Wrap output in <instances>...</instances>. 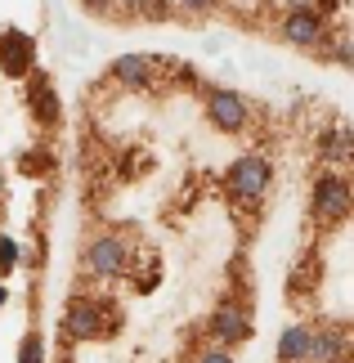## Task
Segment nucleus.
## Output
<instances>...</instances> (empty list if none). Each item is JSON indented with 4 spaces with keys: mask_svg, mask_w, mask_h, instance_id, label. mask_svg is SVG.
Here are the masks:
<instances>
[{
    "mask_svg": "<svg viewBox=\"0 0 354 363\" xmlns=\"http://www.w3.org/2000/svg\"><path fill=\"white\" fill-rule=\"evenodd\" d=\"M27 104H32V117L40 121V125H59V94H54V86H50V77L45 72H32L27 77Z\"/></svg>",
    "mask_w": 354,
    "mask_h": 363,
    "instance_id": "obj_10",
    "label": "nucleus"
},
{
    "mask_svg": "<svg viewBox=\"0 0 354 363\" xmlns=\"http://www.w3.org/2000/svg\"><path fill=\"white\" fill-rule=\"evenodd\" d=\"M9 305V287H5V278H0V310Z\"/></svg>",
    "mask_w": 354,
    "mask_h": 363,
    "instance_id": "obj_20",
    "label": "nucleus"
},
{
    "mask_svg": "<svg viewBox=\"0 0 354 363\" xmlns=\"http://www.w3.org/2000/svg\"><path fill=\"white\" fill-rule=\"evenodd\" d=\"M63 332L67 341H104L117 332V310H108L104 301H90V296H72L63 310Z\"/></svg>",
    "mask_w": 354,
    "mask_h": 363,
    "instance_id": "obj_1",
    "label": "nucleus"
},
{
    "mask_svg": "<svg viewBox=\"0 0 354 363\" xmlns=\"http://www.w3.org/2000/svg\"><path fill=\"white\" fill-rule=\"evenodd\" d=\"M314 9L319 13H336V9H341V0H314Z\"/></svg>",
    "mask_w": 354,
    "mask_h": 363,
    "instance_id": "obj_18",
    "label": "nucleus"
},
{
    "mask_svg": "<svg viewBox=\"0 0 354 363\" xmlns=\"http://www.w3.org/2000/svg\"><path fill=\"white\" fill-rule=\"evenodd\" d=\"M108 77L126 90H153L157 86V59H148V54H121V59H112Z\"/></svg>",
    "mask_w": 354,
    "mask_h": 363,
    "instance_id": "obj_8",
    "label": "nucleus"
},
{
    "mask_svg": "<svg viewBox=\"0 0 354 363\" xmlns=\"http://www.w3.org/2000/svg\"><path fill=\"white\" fill-rule=\"evenodd\" d=\"M345 332L341 328H314L309 332V359L305 363H345Z\"/></svg>",
    "mask_w": 354,
    "mask_h": 363,
    "instance_id": "obj_11",
    "label": "nucleus"
},
{
    "mask_svg": "<svg viewBox=\"0 0 354 363\" xmlns=\"http://www.w3.org/2000/svg\"><path fill=\"white\" fill-rule=\"evenodd\" d=\"M86 9H90V13H104V9H108V0H86Z\"/></svg>",
    "mask_w": 354,
    "mask_h": 363,
    "instance_id": "obj_19",
    "label": "nucleus"
},
{
    "mask_svg": "<svg viewBox=\"0 0 354 363\" xmlns=\"http://www.w3.org/2000/svg\"><path fill=\"white\" fill-rule=\"evenodd\" d=\"M309 332H314V328H305V323L282 328V337H278V363H305L309 359Z\"/></svg>",
    "mask_w": 354,
    "mask_h": 363,
    "instance_id": "obj_12",
    "label": "nucleus"
},
{
    "mask_svg": "<svg viewBox=\"0 0 354 363\" xmlns=\"http://www.w3.org/2000/svg\"><path fill=\"white\" fill-rule=\"evenodd\" d=\"M269 179H274V166H269V157H260V152H243L229 171H224V189L233 193L238 202H260Z\"/></svg>",
    "mask_w": 354,
    "mask_h": 363,
    "instance_id": "obj_2",
    "label": "nucleus"
},
{
    "mask_svg": "<svg viewBox=\"0 0 354 363\" xmlns=\"http://www.w3.org/2000/svg\"><path fill=\"white\" fill-rule=\"evenodd\" d=\"M319 152H323V157H328V162H345L350 152H354V139H350V135H323Z\"/></svg>",
    "mask_w": 354,
    "mask_h": 363,
    "instance_id": "obj_13",
    "label": "nucleus"
},
{
    "mask_svg": "<svg viewBox=\"0 0 354 363\" xmlns=\"http://www.w3.org/2000/svg\"><path fill=\"white\" fill-rule=\"evenodd\" d=\"M206 117H211L216 130L238 135V130H247V121H251V104L238 90H211L206 94Z\"/></svg>",
    "mask_w": 354,
    "mask_h": 363,
    "instance_id": "obj_6",
    "label": "nucleus"
},
{
    "mask_svg": "<svg viewBox=\"0 0 354 363\" xmlns=\"http://www.w3.org/2000/svg\"><path fill=\"white\" fill-rule=\"evenodd\" d=\"M0 72L13 81H27L36 72V40L23 27H5L0 32Z\"/></svg>",
    "mask_w": 354,
    "mask_h": 363,
    "instance_id": "obj_5",
    "label": "nucleus"
},
{
    "mask_svg": "<svg viewBox=\"0 0 354 363\" xmlns=\"http://www.w3.org/2000/svg\"><path fill=\"white\" fill-rule=\"evenodd\" d=\"M216 5H220V0H179V9H184V13H211Z\"/></svg>",
    "mask_w": 354,
    "mask_h": 363,
    "instance_id": "obj_17",
    "label": "nucleus"
},
{
    "mask_svg": "<svg viewBox=\"0 0 354 363\" xmlns=\"http://www.w3.org/2000/svg\"><path fill=\"white\" fill-rule=\"evenodd\" d=\"M282 40L301 50H319V45H328V23H323V13L314 5H296L282 13Z\"/></svg>",
    "mask_w": 354,
    "mask_h": 363,
    "instance_id": "obj_4",
    "label": "nucleus"
},
{
    "mask_svg": "<svg viewBox=\"0 0 354 363\" xmlns=\"http://www.w3.org/2000/svg\"><path fill=\"white\" fill-rule=\"evenodd\" d=\"M18 363H45V337H40V328H32L18 345Z\"/></svg>",
    "mask_w": 354,
    "mask_h": 363,
    "instance_id": "obj_14",
    "label": "nucleus"
},
{
    "mask_svg": "<svg viewBox=\"0 0 354 363\" xmlns=\"http://www.w3.org/2000/svg\"><path fill=\"white\" fill-rule=\"evenodd\" d=\"M193 363H233V354H229V345H211V350H202Z\"/></svg>",
    "mask_w": 354,
    "mask_h": 363,
    "instance_id": "obj_16",
    "label": "nucleus"
},
{
    "mask_svg": "<svg viewBox=\"0 0 354 363\" xmlns=\"http://www.w3.org/2000/svg\"><path fill=\"white\" fill-rule=\"evenodd\" d=\"M211 337H216L220 345H238L251 337V318L243 305H220L216 314H211Z\"/></svg>",
    "mask_w": 354,
    "mask_h": 363,
    "instance_id": "obj_9",
    "label": "nucleus"
},
{
    "mask_svg": "<svg viewBox=\"0 0 354 363\" xmlns=\"http://www.w3.org/2000/svg\"><path fill=\"white\" fill-rule=\"evenodd\" d=\"M354 206V193H350V179L336 175V171H323L314 179V220L319 225H341Z\"/></svg>",
    "mask_w": 354,
    "mask_h": 363,
    "instance_id": "obj_3",
    "label": "nucleus"
},
{
    "mask_svg": "<svg viewBox=\"0 0 354 363\" xmlns=\"http://www.w3.org/2000/svg\"><path fill=\"white\" fill-rule=\"evenodd\" d=\"M18 269V242L13 238H0V278Z\"/></svg>",
    "mask_w": 354,
    "mask_h": 363,
    "instance_id": "obj_15",
    "label": "nucleus"
},
{
    "mask_svg": "<svg viewBox=\"0 0 354 363\" xmlns=\"http://www.w3.org/2000/svg\"><path fill=\"white\" fill-rule=\"evenodd\" d=\"M126 264H131V247H126V238H117V233H104V238H94L86 247V269L94 278H121Z\"/></svg>",
    "mask_w": 354,
    "mask_h": 363,
    "instance_id": "obj_7",
    "label": "nucleus"
},
{
    "mask_svg": "<svg viewBox=\"0 0 354 363\" xmlns=\"http://www.w3.org/2000/svg\"><path fill=\"white\" fill-rule=\"evenodd\" d=\"M0 211H5V198H0Z\"/></svg>",
    "mask_w": 354,
    "mask_h": 363,
    "instance_id": "obj_21",
    "label": "nucleus"
}]
</instances>
